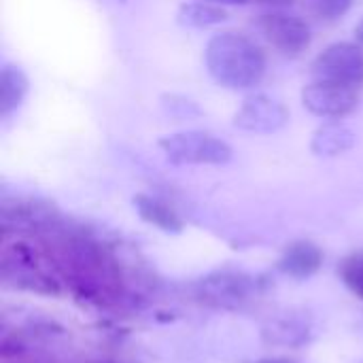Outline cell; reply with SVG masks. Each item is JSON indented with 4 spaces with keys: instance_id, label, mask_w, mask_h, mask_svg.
<instances>
[{
    "instance_id": "1",
    "label": "cell",
    "mask_w": 363,
    "mask_h": 363,
    "mask_svg": "<svg viewBox=\"0 0 363 363\" xmlns=\"http://www.w3.org/2000/svg\"><path fill=\"white\" fill-rule=\"evenodd\" d=\"M208 74L228 89L255 87L266 74L264 51L245 34L219 32L204 51Z\"/></svg>"
},
{
    "instance_id": "2",
    "label": "cell",
    "mask_w": 363,
    "mask_h": 363,
    "mask_svg": "<svg viewBox=\"0 0 363 363\" xmlns=\"http://www.w3.org/2000/svg\"><path fill=\"white\" fill-rule=\"evenodd\" d=\"M160 149L172 164H225L232 160V147L200 130H189V132H177L162 136L157 140Z\"/></svg>"
},
{
    "instance_id": "3",
    "label": "cell",
    "mask_w": 363,
    "mask_h": 363,
    "mask_svg": "<svg viewBox=\"0 0 363 363\" xmlns=\"http://www.w3.org/2000/svg\"><path fill=\"white\" fill-rule=\"evenodd\" d=\"M313 77L323 83L357 87L363 83V51L353 43H334L313 62Z\"/></svg>"
},
{
    "instance_id": "4",
    "label": "cell",
    "mask_w": 363,
    "mask_h": 363,
    "mask_svg": "<svg viewBox=\"0 0 363 363\" xmlns=\"http://www.w3.org/2000/svg\"><path fill=\"white\" fill-rule=\"evenodd\" d=\"M257 28L262 30L264 38L277 47L285 55H300L311 45V28L298 15H289L283 11H272L259 15Z\"/></svg>"
},
{
    "instance_id": "5",
    "label": "cell",
    "mask_w": 363,
    "mask_h": 363,
    "mask_svg": "<svg viewBox=\"0 0 363 363\" xmlns=\"http://www.w3.org/2000/svg\"><path fill=\"white\" fill-rule=\"evenodd\" d=\"M287 121L289 111L285 108V104L266 94H253L245 98L234 115V125L242 132L253 134H274L283 130Z\"/></svg>"
},
{
    "instance_id": "6",
    "label": "cell",
    "mask_w": 363,
    "mask_h": 363,
    "mask_svg": "<svg viewBox=\"0 0 363 363\" xmlns=\"http://www.w3.org/2000/svg\"><path fill=\"white\" fill-rule=\"evenodd\" d=\"M357 91L353 87L315 81L302 89V104L308 113L328 119H340L357 108Z\"/></svg>"
},
{
    "instance_id": "7",
    "label": "cell",
    "mask_w": 363,
    "mask_h": 363,
    "mask_svg": "<svg viewBox=\"0 0 363 363\" xmlns=\"http://www.w3.org/2000/svg\"><path fill=\"white\" fill-rule=\"evenodd\" d=\"M355 143H357V136L349 125L340 121H328L315 130L313 140H311V151L319 157H336L353 149Z\"/></svg>"
},
{
    "instance_id": "8",
    "label": "cell",
    "mask_w": 363,
    "mask_h": 363,
    "mask_svg": "<svg viewBox=\"0 0 363 363\" xmlns=\"http://www.w3.org/2000/svg\"><path fill=\"white\" fill-rule=\"evenodd\" d=\"M30 81L19 66L4 64L0 70V117H9L26 98Z\"/></svg>"
},
{
    "instance_id": "9",
    "label": "cell",
    "mask_w": 363,
    "mask_h": 363,
    "mask_svg": "<svg viewBox=\"0 0 363 363\" xmlns=\"http://www.w3.org/2000/svg\"><path fill=\"white\" fill-rule=\"evenodd\" d=\"M228 19V11L221 4H213V2H185L179 6L177 13V21L181 26L187 28H211L217 23H223Z\"/></svg>"
},
{
    "instance_id": "10",
    "label": "cell",
    "mask_w": 363,
    "mask_h": 363,
    "mask_svg": "<svg viewBox=\"0 0 363 363\" xmlns=\"http://www.w3.org/2000/svg\"><path fill=\"white\" fill-rule=\"evenodd\" d=\"M162 106L170 117H177L179 121L200 115V108H198V104L194 100H187L185 96H177V94H164L162 96Z\"/></svg>"
},
{
    "instance_id": "11",
    "label": "cell",
    "mask_w": 363,
    "mask_h": 363,
    "mask_svg": "<svg viewBox=\"0 0 363 363\" xmlns=\"http://www.w3.org/2000/svg\"><path fill=\"white\" fill-rule=\"evenodd\" d=\"M136 202H138V208H140V213H143L145 219H149V221H153V223H160V225H164V228H177V219H174L172 213H170L166 206H162L160 202H153V200L143 198V196H140Z\"/></svg>"
},
{
    "instance_id": "12",
    "label": "cell",
    "mask_w": 363,
    "mask_h": 363,
    "mask_svg": "<svg viewBox=\"0 0 363 363\" xmlns=\"http://www.w3.org/2000/svg\"><path fill=\"white\" fill-rule=\"evenodd\" d=\"M311 6L317 17L332 21V19L342 17L353 6V0H311Z\"/></svg>"
},
{
    "instance_id": "13",
    "label": "cell",
    "mask_w": 363,
    "mask_h": 363,
    "mask_svg": "<svg viewBox=\"0 0 363 363\" xmlns=\"http://www.w3.org/2000/svg\"><path fill=\"white\" fill-rule=\"evenodd\" d=\"M249 2L264 4V6H277V9H283V6H289V4H294L296 0H249Z\"/></svg>"
},
{
    "instance_id": "14",
    "label": "cell",
    "mask_w": 363,
    "mask_h": 363,
    "mask_svg": "<svg viewBox=\"0 0 363 363\" xmlns=\"http://www.w3.org/2000/svg\"><path fill=\"white\" fill-rule=\"evenodd\" d=\"M204 2H213V4H221V6H234V4H247L249 0H204Z\"/></svg>"
},
{
    "instance_id": "15",
    "label": "cell",
    "mask_w": 363,
    "mask_h": 363,
    "mask_svg": "<svg viewBox=\"0 0 363 363\" xmlns=\"http://www.w3.org/2000/svg\"><path fill=\"white\" fill-rule=\"evenodd\" d=\"M355 38H357L359 45H363V19L357 23V28H355Z\"/></svg>"
}]
</instances>
